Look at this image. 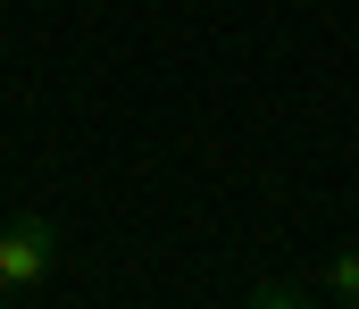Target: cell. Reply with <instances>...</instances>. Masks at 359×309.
I'll return each mask as SVG.
<instances>
[{
    "label": "cell",
    "instance_id": "4",
    "mask_svg": "<svg viewBox=\"0 0 359 309\" xmlns=\"http://www.w3.org/2000/svg\"><path fill=\"white\" fill-rule=\"evenodd\" d=\"M0 309H8V284H0Z\"/></svg>",
    "mask_w": 359,
    "mask_h": 309
},
{
    "label": "cell",
    "instance_id": "2",
    "mask_svg": "<svg viewBox=\"0 0 359 309\" xmlns=\"http://www.w3.org/2000/svg\"><path fill=\"white\" fill-rule=\"evenodd\" d=\"M318 293H326L334 309H359V242H343V251L318 268Z\"/></svg>",
    "mask_w": 359,
    "mask_h": 309
},
{
    "label": "cell",
    "instance_id": "1",
    "mask_svg": "<svg viewBox=\"0 0 359 309\" xmlns=\"http://www.w3.org/2000/svg\"><path fill=\"white\" fill-rule=\"evenodd\" d=\"M50 268H59V226H50L42 209L8 217V226H0V284H8V293H34Z\"/></svg>",
    "mask_w": 359,
    "mask_h": 309
},
{
    "label": "cell",
    "instance_id": "3",
    "mask_svg": "<svg viewBox=\"0 0 359 309\" xmlns=\"http://www.w3.org/2000/svg\"><path fill=\"white\" fill-rule=\"evenodd\" d=\"M251 309H309V293H301V284H284V276H276V284H259V293H251Z\"/></svg>",
    "mask_w": 359,
    "mask_h": 309
}]
</instances>
